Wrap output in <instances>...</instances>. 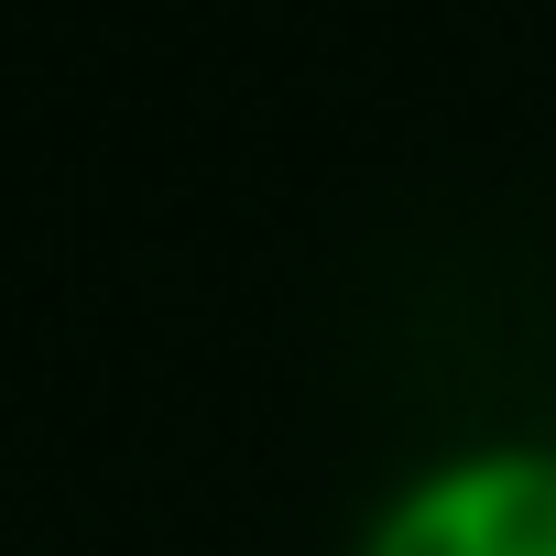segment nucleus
Wrapping results in <instances>:
<instances>
[{"mask_svg": "<svg viewBox=\"0 0 556 556\" xmlns=\"http://www.w3.org/2000/svg\"><path fill=\"white\" fill-rule=\"evenodd\" d=\"M350 556H556V437H469L404 469Z\"/></svg>", "mask_w": 556, "mask_h": 556, "instance_id": "nucleus-1", "label": "nucleus"}]
</instances>
